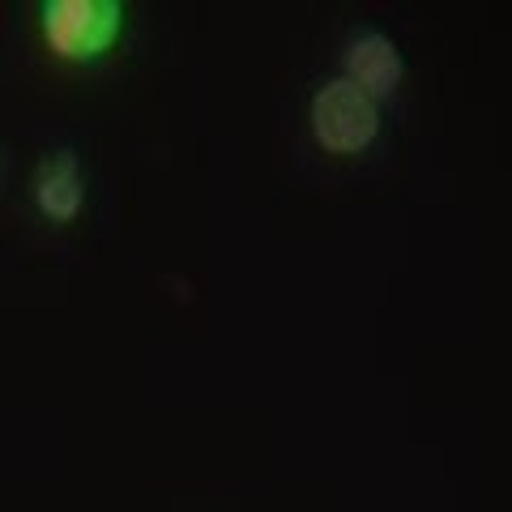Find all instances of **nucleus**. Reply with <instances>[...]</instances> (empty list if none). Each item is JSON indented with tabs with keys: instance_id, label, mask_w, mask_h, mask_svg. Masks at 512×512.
<instances>
[{
	"instance_id": "f257e3e1",
	"label": "nucleus",
	"mask_w": 512,
	"mask_h": 512,
	"mask_svg": "<svg viewBox=\"0 0 512 512\" xmlns=\"http://www.w3.org/2000/svg\"><path fill=\"white\" fill-rule=\"evenodd\" d=\"M128 9L120 0H43L39 35L47 52L64 64H94L116 52Z\"/></svg>"
},
{
	"instance_id": "7ed1b4c3",
	"label": "nucleus",
	"mask_w": 512,
	"mask_h": 512,
	"mask_svg": "<svg viewBox=\"0 0 512 512\" xmlns=\"http://www.w3.org/2000/svg\"><path fill=\"white\" fill-rule=\"evenodd\" d=\"M406 77V60H402V47H397L384 30H363L346 43L342 52V82L359 86L367 99H393L397 86Z\"/></svg>"
},
{
	"instance_id": "20e7f679",
	"label": "nucleus",
	"mask_w": 512,
	"mask_h": 512,
	"mask_svg": "<svg viewBox=\"0 0 512 512\" xmlns=\"http://www.w3.org/2000/svg\"><path fill=\"white\" fill-rule=\"evenodd\" d=\"M30 197H35V210L56 222V227H69L77 222L86 205V180H82V163H77L73 150H52L35 167V180H30Z\"/></svg>"
},
{
	"instance_id": "f03ea898",
	"label": "nucleus",
	"mask_w": 512,
	"mask_h": 512,
	"mask_svg": "<svg viewBox=\"0 0 512 512\" xmlns=\"http://www.w3.org/2000/svg\"><path fill=\"white\" fill-rule=\"evenodd\" d=\"M308 128H312V141L325 154H338V158L363 154L380 137V103L367 99L359 86L333 77V82L316 86L312 94Z\"/></svg>"
}]
</instances>
